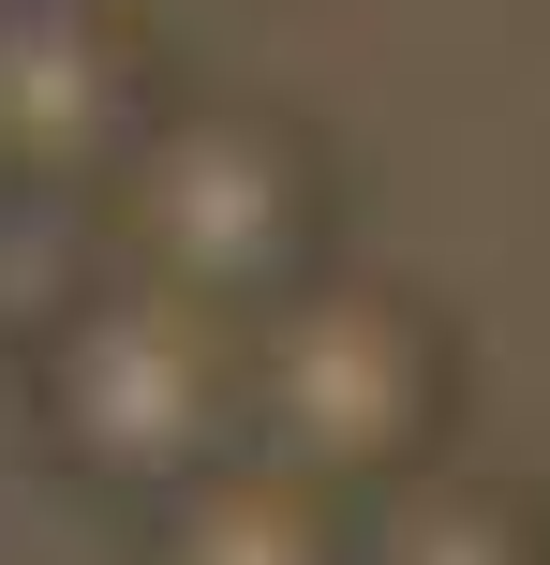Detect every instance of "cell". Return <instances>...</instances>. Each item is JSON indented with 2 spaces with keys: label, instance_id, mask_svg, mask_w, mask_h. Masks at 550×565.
Returning a JSON list of instances; mask_svg holds the SVG:
<instances>
[{
  "label": "cell",
  "instance_id": "cell-1",
  "mask_svg": "<svg viewBox=\"0 0 550 565\" xmlns=\"http://www.w3.org/2000/svg\"><path fill=\"white\" fill-rule=\"evenodd\" d=\"M30 431L89 507L164 521L179 491H208L224 461H254V328L164 298L119 268L60 358H30Z\"/></svg>",
  "mask_w": 550,
  "mask_h": 565
},
{
  "label": "cell",
  "instance_id": "cell-3",
  "mask_svg": "<svg viewBox=\"0 0 550 565\" xmlns=\"http://www.w3.org/2000/svg\"><path fill=\"white\" fill-rule=\"evenodd\" d=\"M105 224L134 282L224 312V328H268L283 298L327 282V149L268 105H164L149 149L119 164Z\"/></svg>",
  "mask_w": 550,
  "mask_h": 565
},
{
  "label": "cell",
  "instance_id": "cell-4",
  "mask_svg": "<svg viewBox=\"0 0 550 565\" xmlns=\"http://www.w3.org/2000/svg\"><path fill=\"white\" fill-rule=\"evenodd\" d=\"M149 45L119 0H0V194H119L149 149Z\"/></svg>",
  "mask_w": 550,
  "mask_h": 565
},
{
  "label": "cell",
  "instance_id": "cell-2",
  "mask_svg": "<svg viewBox=\"0 0 550 565\" xmlns=\"http://www.w3.org/2000/svg\"><path fill=\"white\" fill-rule=\"evenodd\" d=\"M446 402H462V342H446V312L417 298V282L327 268L313 298H283L254 328V461L313 477L327 507H357V521L432 477Z\"/></svg>",
  "mask_w": 550,
  "mask_h": 565
},
{
  "label": "cell",
  "instance_id": "cell-6",
  "mask_svg": "<svg viewBox=\"0 0 550 565\" xmlns=\"http://www.w3.org/2000/svg\"><path fill=\"white\" fill-rule=\"evenodd\" d=\"M119 282V224L89 194H0V358H60Z\"/></svg>",
  "mask_w": 550,
  "mask_h": 565
},
{
  "label": "cell",
  "instance_id": "cell-5",
  "mask_svg": "<svg viewBox=\"0 0 550 565\" xmlns=\"http://www.w3.org/2000/svg\"><path fill=\"white\" fill-rule=\"evenodd\" d=\"M149 565H357V507H327L283 461H224L149 521Z\"/></svg>",
  "mask_w": 550,
  "mask_h": 565
},
{
  "label": "cell",
  "instance_id": "cell-7",
  "mask_svg": "<svg viewBox=\"0 0 550 565\" xmlns=\"http://www.w3.org/2000/svg\"><path fill=\"white\" fill-rule=\"evenodd\" d=\"M357 565H550V491L521 477H417L357 521Z\"/></svg>",
  "mask_w": 550,
  "mask_h": 565
}]
</instances>
